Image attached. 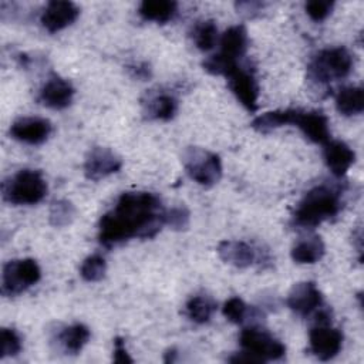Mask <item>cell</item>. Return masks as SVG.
<instances>
[{
  "label": "cell",
  "instance_id": "cb8c5ba5",
  "mask_svg": "<svg viewBox=\"0 0 364 364\" xmlns=\"http://www.w3.org/2000/svg\"><path fill=\"white\" fill-rule=\"evenodd\" d=\"M294 112H296V108L267 111L255 117L250 122V127L260 134H267L283 125H293Z\"/></svg>",
  "mask_w": 364,
  "mask_h": 364
},
{
  "label": "cell",
  "instance_id": "f1b7e54d",
  "mask_svg": "<svg viewBox=\"0 0 364 364\" xmlns=\"http://www.w3.org/2000/svg\"><path fill=\"white\" fill-rule=\"evenodd\" d=\"M23 343L20 334L14 328L3 327L0 331V358L14 357L21 351Z\"/></svg>",
  "mask_w": 364,
  "mask_h": 364
},
{
  "label": "cell",
  "instance_id": "d6a6232c",
  "mask_svg": "<svg viewBox=\"0 0 364 364\" xmlns=\"http://www.w3.org/2000/svg\"><path fill=\"white\" fill-rule=\"evenodd\" d=\"M112 360L115 363H132V357L125 348V340L122 337H115L114 338V353H112Z\"/></svg>",
  "mask_w": 364,
  "mask_h": 364
},
{
  "label": "cell",
  "instance_id": "7c38bea8",
  "mask_svg": "<svg viewBox=\"0 0 364 364\" xmlns=\"http://www.w3.org/2000/svg\"><path fill=\"white\" fill-rule=\"evenodd\" d=\"M53 125L48 119L41 117H21L10 125V136L16 141L40 145L51 135Z\"/></svg>",
  "mask_w": 364,
  "mask_h": 364
},
{
  "label": "cell",
  "instance_id": "836d02e7",
  "mask_svg": "<svg viewBox=\"0 0 364 364\" xmlns=\"http://www.w3.org/2000/svg\"><path fill=\"white\" fill-rule=\"evenodd\" d=\"M128 70L131 71L132 77L138 78V80H148L151 77V68L146 63H139V64H135V65H131L128 67Z\"/></svg>",
  "mask_w": 364,
  "mask_h": 364
},
{
  "label": "cell",
  "instance_id": "9a60e30c",
  "mask_svg": "<svg viewBox=\"0 0 364 364\" xmlns=\"http://www.w3.org/2000/svg\"><path fill=\"white\" fill-rule=\"evenodd\" d=\"M74 94L75 90L73 84L68 80L54 74L43 84L38 92V101L47 108L64 109L73 102Z\"/></svg>",
  "mask_w": 364,
  "mask_h": 364
},
{
  "label": "cell",
  "instance_id": "3957f363",
  "mask_svg": "<svg viewBox=\"0 0 364 364\" xmlns=\"http://www.w3.org/2000/svg\"><path fill=\"white\" fill-rule=\"evenodd\" d=\"M354 65L353 54L343 46L320 50L307 65V78L318 85L346 78Z\"/></svg>",
  "mask_w": 364,
  "mask_h": 364
},
{
  "label": "cell",
  "instance_id": "4fadbf2b",
  "mask_svg": "<svg viewBox=\"0 0 364 364\" xmlns=\"http://www.w3.org/2000/svg\"><path fill=\"white\" fill-rule=\"evenodd\" d=\"M293 125L297 127L303 132V135L314 144L324 145L328 139H331L330 122L323 111H304L297 108L294 112Z\"/></svg>",
  "mask_w": 364,
  "mask_h": 364
},
{
  "label": "cell",
  "instance_id": "e0dca14e",
  "mask_svg": "<svg viewBox=\"0 0 364 364\" xmlns=\"http://www.w3.org/2000/svg\"><path fill=\"white\" fill-rule=\"evenodd\" d=\"M219 257L235 267L246 269L257 262V249L245 240H222L218 245Z\"/></svg>",
  "mask_w": 364,
  "mask_h": 364
},
{
  "label": "cell",
  "instance_id": "83f0119b",
  "mask_svg": "<svg viewBox=\"0 0 364 364\" xmlns=\"http://www.w3.org/2000/svg\"><path fill=\"white\" fill-rule=\"evenodd\" d=\"M107 273V262L101 255L85 257L80 266V274L85 282H100Z\"/></svg>",
  "mask_w": 364,
  "mask_h": 364
},
{
  "label": "cell",
  "instance_id": "e575fe53",
  "mask_svg": "<svg viewBox=\"0 0 364 364\" xmlns=\"http://www.w3.org/2000/svg\"><path fill=\"white\" fill-rule=\"evenodd\" d=\"M175 355H176V351L172 348V350H168L166 353H165V363H172V361H175Z\"/></svg>",
  "mask_w": 364,
  "mask_h": 364
},
{
  "label": "cell",
  "instance_id": "277c9868",
  "mask_svg": "<svg viewBox=\"0 0 364 364\" xmlns=\"http://www.w3.org/2000/svg\"><path fill=\"white\" fill-rule=\"evenodd\" d=\"M47 189L41 171L20 169L3 182L1 195L11 205H36L44 199Z\"/></svg>",
  "mask_w": 364,
  "mask_h": 364
},
{
  "label": "cell",
  "instance_id": "5b68a950",
  "mask_svg": "<svg viewBox=\"0 0 364 364\" xmlns=\"http://www.w3.org/2000/svg\"><path fill=\"white\" fill-rule=\"evenodd\" d=\"M182 164L192 181L209 188L222 178V161L219 155L200 146H188L182 154Z\"/></svg>",
  "mask_w": 364,
  "mask_h": 364
},
{
  "label": "cell",
  "instance_id": "ba28073f",
  "mask_svg": "<svg viewBox=\"0 0 364 364\" xmlns=\"http://www.w3.org/2000/svg\"><path fill=\"white\" fill-rule=\"evenodd\" d=\"M228 87L236 100L249 111L255 112L259 107V84L250 67L239 65L228 77Z\"/></svg>",
  "mask_w": 364,
  "mask_h": 364
},
{
  "label": "cell",
  "instance_id": "d4e9b609",
  "mask_svg": "<svg viewBox=\"0 0 364 364\" xmlns=\"http://www.w3.org/2000/svg\"><path fill=\"white\" fill-rule=\"evenodd\" d=\"M216 307L218 304L212 296L196 294L186 301L185 314L191 321L196 324H205L212 318Z\"/></svg>",
  "mask_w": 364,
  "mask_h": 364
},
{
  "label": "cell",
  "instance_id": "7402d4cb",
  "mask_svg": "<svg viewBox=\"0 0 364 364\" xmlns=\"http://www.w3.org/2000/svg\"><path fill=\"white\" fill-rule=\"evenodd\" d=\"M336 108L344 117L358 115L364 109V91L358 85H347L336 94Z\"/></svg>",
  "mask_w": 364,
  "mask_h": 364
},
{
  "label": "cell",
  "instance_id": "52a82bcc",
  "mask_svg": "<svg viewBox=\"0 0 364 364\" xmlns=\"http://www.w3.org/2000/svg\"><path fill=\"white\" fill-rule=\"evenodd\" d=\"M41 279V269L34 259H16L3 266L1 293L7 297L18 296Z\"/></svg>",
  "mask_w": 364,
  "mask_h": 364
},
{
  "label": "cell",
  "instance_id": "6da1fadb",
  "mask_svg": "<svg viewBox=\"0 0 364 364\" xmlns=\"http://www.w3.org/2000/svg\"><path fill=\"white\" fill-rule=\"evenodd\" d=\"M165 208L152 192H124L98 222V240L114 247L129 239H151L165 226Z\"/></svg>",
  "mask_w": 364,
  "mask_h": 364
},
{
  "label": "cell",
  "instance_id": "8992f818",
  "mask_svg": "<svg viewBox=\"0 0 364 364\" xmlns=\"http://www.w3.org/2000/svg\"><path fill=\"white\" fill-rule=\"evenodd\" d=\"M239 344L245 353L253 355L259 363L280 360L286 354V346L259 326L245 327L239 334Z\"/></svg>",
  "mask_w": 364,
  "mask_h": 364
},
{
  "label": "cell",
  "instance_id": "8fae6325",
  "mask_svg": "<svg viewBox=\"0 0 364 364\" xmlns=\"http://www.w3.org/2000/svg\"><path fill=\"white\" fill-rule=\"evenodd\" d=\"M286 304L296 314L309 317L323 307V294L314 282H299L290 289Z\"/></svg>",
  "mask_w": 364,
  "mask_h": 364
},
{
  "label": "cell",
  "instance_id": "d6986e66",
  "mask_svg": "<svg viewBox=\"0 0 364 364\" xmlns=\"http://www.w3.org/2000/svg\"><path fill=\"white\" fill-rule=\"evenodd\" d=\"M90 328L82 323H74L70 326H64L58 331H55L53 341L57 347L70 355L78 354L90 340Z\"/></svg>",
  "mask_w": 364,
  "mask_h": 364
},
{
  "label": "cell",
  "instance_id": "30bf717a",
  "mask_svg": "<svg viewBox=\"0 0 364 364\" xmlns=\"http://www.w3.org/2000/svg\"><path fill=\"white\" fill-rule=\"evenodd\" d=\"M310 351L321 361L334 358L343 347V333L330 324H316L309 333Z\"/></svg>",
  "mask_w": 364,
  "mask_h": 364
},
{
  "label": "cell",
  "instance_id": "4316f807",
  "mask_svg": "<svg viewBox=\"0 0 364 364\" xmlns=\"http://www.w3.org/2000/svg\"><path fill=\"white\" fill-rule=\"evenodd\" d=\"M75 218V206L68 199H57L50 205L48 219L54 228H65Z\"/></svg>",
  "mask_w": 364,
  "mask_h": 364
},
{
  "label": "cell",
  "instance_id": "603a6c76",
  "mask_svg": "<svg viewBox=\"0 0 364 364\" xmlns=\"http://www.w3.org/2000/svg\"><path fill=\"white\" fill-rule=\"evenodd\" d=\"M178 10V3L172 0H145L138 7V14L145 21L165 24L173 18Z\"/></svg>",
  "mask_w": 364,
  "mask_h": 364
},
{
  "label": "cell",
  "instance_id": "1f68e13d",
  "mask_svg": "<svg viewBox=\"0 0 364 364\" xmlns=\"http://www.w3.org/2000/svg\"><path fill=\"white\" fill-rule=\"evenodd\" d=\"M334 7V1L330 0H311L307 1L304 6L306 14L316 23H320L323 20H326L330 13L333 11Z\"/></svg>",
  "mask_w": 364,
  "mask_h": 364
},
{
  "label": "cell",
  "instance_id": "ffe728a7",
  "mask_svg": "<svg viewBox=\"0 0 364 364\" xmlns=\"http://www.w3.org/2000/svg\"><path fill=\"white\" fill-rule=\"evenodd\" d=\"M149 119L171 121L178 112V100L168 92H149L142 102Z\"/></svg>",
  "mask_w": 364,
  "mask_h": 364
},
{
  "label": "cell",
  "instance_id": "4dcf8cb0",
  "mask_svg": "<svg viewBox=\"0 0 364 364\" xmlns=\"http://www.w3.org/2000/svg\"><path fill=\"white\" fill-rule=\"evenodd\" d=\"M191 213L186 206L178 205L165 210V225L173 230H185L189 228Z\"/></svg>",
  "mask_w": 364,
  "mask_h": 364
},
{
  "label": "cell",
  "instance_id": "f546056e",
  "mask_svg": "<svg viewBox=\"0 0 364 364\" xmlns=\"http://www.w3.org/2000/svg\"><path fill=\"white\" fill-rule=\"evenodd\" d=\"M247 304L237 296L228 299L222 307L225 318L233 324H242L247 317Z\"/></svg>",
  "mask_w": 364,
  "mask_h": 364
},
{
  "label": "cell",
  "instance_id": "44dd1931",
  "mask_svg": "<svg viewBox=\"0 0 364 364\" xmlns=\"http://www.w3.org/2000/svg\"><path fill=\"white\" fill-rule=\"evenodd\" d=\"M326 253L324 242L317 235H310L301 237L294 243L290 250V256L293 262L299 264H313L317 263Z\"/></svg>",
  "mask_w": 364,
  "mask_h": 364
},
{
  "label": "cell",
  "instance_id": "5bb4252c",
  "mask_svg": "<svg viewBox=\"0 0 364 364\" xmlns=\"http://www.w3.org/2000/svg\"><path fill=\"white\" fill-rule=\"evenodd\" d=\"M80 16V9L73 1L53 0L48 1L40 16L41 26L48 33H57L71 26Z\"/></svg>",
  "mask_w": 364,
  "mask_h": 364
},
{
  "label": "cell",
  "instance_id": "484cf974",
  "mask_svg": "<svg viewBox=\"0 0 364 364\" xmlns=\"http://www.w3.org/2000/svg\"><path fill=\"white\" fill-rule=\"evenodd\" d=\"M191 37L193 44L200 51H209L212 50L218 43V27L213 20H202L198 21L192 31Z\"/></svg>",
  "mask_w": 364,
  "mask_h": 364
},
{
  "label": "cell",
  "instance_id": "7a4b0ae2",
  "mask_svg": "<svg viewBox=\"0 0 364 364\" xmlns=\"http://www.w3.org/2000/svg\"><path fill=\"white\" fill-rule=\"evenodd\" d=\"M343 208V189L337 185L320 183L304 193L291 216V223L300 229H314L334 218Z\"/></svg>",
  "mask_w": 364,
  "mask_h": 364
},
{
  "label": "cell",
  "instance_id": "9c48e42d",
  "mask_svg": "<svg viewBox=\"0 0 364 364\" xmlns=\"http://www.w3.org/2000/svg\"><path fill=\"white\" fill-rule=\"evenodd\" d=\"M122 168V159L112 149L94 146L88 151L84 161V175L90 181H101Z\"/></svg>",
  "mask_w": 364,
  "mask_h": 364
},
{
  "label": "cell",
  "instance_id": "ac0fdd59",
  "mask_svg": "<svg viewBox=\"0 0 364 364\" xmlns=\"http://www.w3.org/2000/svg\"><path fill=\"white\" fill-rule=\"evenodd\" d=\"M247 44L249 37L246 27L243 24L230 26L219 38L220 50L218 54L229 61L239 63V60L243 58L247 51Z\"/></svg>",
  "mask_w": 364,
  "mask_h": 364
},
{
  "label": "cell",
  "instance_id": "2e32d148",
  "mask_svg": "<svg viewBox=\"0 0 364 364\" xmlns=\"http://www.w3.org/2000/svg\"><path fill=\"white\" fill-rule=\"evenodd\" d=\"M323 158L331 173L337 178H341L354 164L355 152L344 141L328 139L323 145Z\"/></svg>",
  "mask_w": 364,
  "mask_h": 364
}]
</instances>
